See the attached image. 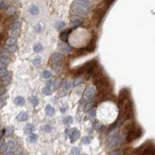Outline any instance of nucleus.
<instances>
[{"label":"nucleus","mask_w":155,"mask_h":155,"mask_svg":"<svg viewBox=\"0 0 155 155\" xmlns=\"http://www.w3.org/2000/svg\"><path fill=\"white\" fill-rule=\"evenodd\" d=\"M9 75V72L5 68H2L0 70V78H5Z\"/></svg>","instance_id":"a878e982"},{"label":"nucleus","mask_w":155,"mask_h":155,"mask_svg":"<svg viewBox=\"0 0 155 155\" xmlns=\"http://www.w3.org/2000/svg\"><path fill=\"white\" fill-rule=\"evenodd\" d=\"M83 82V79L82 78H77L75 80V82H74V85L76 86V85H78L79 84L82 83Z\"/></svg>","instance_id":"2f4dec72"},{"label":"nucleus","mask_w":155,"mask_h":155,"mask_svg":"<svg viewBox=\"0 0 155 155\" xmlns=\"http://www.w3.org/2000/svg\"><path fill=\"white\" fill-rule=\"evenodd\" d=\"M14 103H15L16 105L21 106V105H23L24 103H25V99H24L22 96H17V97L15 99Z\"/></svg>","instance_id":"ddd939ff"},{"label":"nucleus","mask_w":155,"mask_h":155,"mask_svg":"<svg viewBox=\"0 0 155 155\" xmlns=\"http://www.w3.org/2000/svg\"><path fill=\"white\" fill-rule=\"evenodd\" d=\"M68 135L72 141H75L80 137V132L76 129H71L68 132Z\"/></svg>","instance_id":"39448f33"},{"label":"nucleus","mask_w":155,"mask_h":155,"mask_svg":"<svg viewBox=\"0 0 155 155\" xmlns=\"http://www.w3.org/2000/svg\"><path fill=\"white\" fill-rule=\"evenodd\" d=\"M30 13L33 14V15H37V14L39 12V9H38V8H37V6L33 5V6H31V8L30 9Z\"/></svg>","instance_id":"393cba45"},{"label":"nucleus","mask_w":155,"mask_h":155,"mask_svg":"<svg viewBox=\"0 0 155 155\" xmlns=\"http://www.w3.org/2000/svg\"><path fill=\"white\" fill-rule=\"evenodd\" d=\"M6 148H7V153L12 151L16 147V143L13 140H9L6 144Z\"/></svg>","instance_id":"9d476101"},{"label":"nucleus","mask_w":155,"mask_h":155,"mask_svg":"<svg viewBox=\"0 0 155 155\" xmlns=\"http://www.w3.org/2000/svg\"><path fill=\"white\" fill-rule=\"evenodd\" d=\"M63 59V55L60 53H54L51 57V60L53 63H58Z\"/></svg>","instance_id":"6e6552de"},{"label":"nucleus","mask_w":155,"mask_h":155,"mask_svg":"<svg viewBox=\"0 0 155 155\" xmlns=\"http://www.w3.org/2000/svg\"><path fill=\"white\" fill-rule=\"evenodd\" d=\"M33 51H34V52H36V53L42 51H43V46H42V44H37L34 46V48H33Z\"/></svg>","instance_id":"4be33fe9"},{"label":"nucleus","mask_w":155,"mask_h":155,"mask_svg":"<svg viewBox=\"0 0 155 155\" xmlns=\"http://www.w3.org/2000/svg\"><path fill=\"white\" fill-rule=\"evenodd\" d=\"M44 130L46 132H51L52 130V127L51 126H49V125H45V126H44Z\"/></svg>","instance_id":"4c0bfd02"},{"label":"nucleus","mask_w":155,"mask_h":155,"mask_svg":"<svg viewBox=\"0 0 155 155\" xmlns=\"http://www.w3.org/2000/svg\"><path fill=\"white\" fill-rule=\"evenodd\" d=\"M109 155H121L120 151H113V152H111Z\"/></svg>","instance_id":"37998d69"},{"label":"nucleus","mask_w":155,"mask_h":155,"mask_svg":"<svg viewBox=\"0 0 155 155\" xmlns=\"http://www.w3.org/2000/svg\"><path fill=\"white\" fill-rule=\"evenodd\" d=\"M33 63L35 66H40L41 64V58H35L33 60Z\"/></svg>","instance_id":"7c9ffc66"},{"label":"nucleus","mask_w":155,"mask_h":155,"mask_svg":"<svg viewBox=\"0 0 155 155\" xmlns=\"http://www.w3.org/2000/svg\"><path fill=\"white\" fill-rule=\"evenodd\" d=\"M84 155H86V154H84Z\"/></svg>","instance_id":"49530a36"},{"label":"nucleus","mask_w":155,"mask_h":155,"mask_svg":"<svg viewBox=\"0 0 155 155\" xmlns=\"http://www.w3.org/2000/svg\"><path fill=\"white\" fill-rule=\"evenodd\" d=\"M82 23V20L79 17H75L71 19V23L73 26H78L80 25Z\"/></svg>","instance_id":"dca6fc26"},{"label":"nucleus","mask_w":155,"mask_h":155,"mask_svg":"<svg viewBox=\"0 0 155 155\" xmlns=\"http://www.w3.org/2000/svg\"><path fill=\"white\" fill-rule=\"evenodd\" d=\"M94 129L96 130H99L102 127H103V124H101L100 123H94V126H93Z\"/></svg>","instance_id":"473e14b6"},{"label":"nucleus","mask_w":155,"mask_h":155,"mask_svg":"<svg viewBox=\"0 0 155 155\" xmlns=\"http://www.w3.org/2000/svg\"><path fill=\"white\" fill-rule=\"evenodd\" d=\"M58 48L60 51L64 52V53H68L72 51V48L64 42H60L58 44Z\"/></svg>","instance_id":"423d86ee"},{"label":"nucleus","mask_w":155,"mask_h":155,"mask_svg":"<svg viewBox=\"0 0 155 155\" xmlns=\"http://www.w3.org/2000/svg\"><path fill=\"white\" fill-rule=\"evenodd\" d=\"M6 6H7V5H6V2L5 1L0 2V9H5Z\"/></svg>","instance_id":"58836bf2"},{"label":"nucleus","mask_w":155,"mask_h":155,"mask_svg":"<svg viewBox=\"0 0 155 155\" xmlns=\"http://www.w3.org/2000/svg\"><path fill=\"white\" fill-rule=\"evenodd\" d=\"M7 95H3V96H0V109L2 108V107H3L4 105H5V100H6V99H7Z\"/></svg>","instance_id":"6ab92c4d"},{"label":"nucleus","mask_w":155,"mask_h":155,"mask_svg":"<svg viewBox=\"0 0 155 155\" xmlns=\"http://www.w3.org/2000/svg\"><path fill=\"white\" fill-rule=\"evenodd\" d=\"M113 1H114V0H105V2H107V4H108V5H110Z\"/></svg>","instance_id":"a18cd8bd"},{"label":"nucleus","mask_w":155,"mask_h":155,"mask_svg":"<svg viewBox=\"0 0 155 155\" xmlns=\"http://www.w3.org/2000/svg\"><path fill=\"white\" fill-rule=\"evenodd\" d=\"M64 123H66V124H71V123H73V118L71 116H66L64 119Z\"/></svg>","instance_id":"bb28decb"},{"label":"nucleus","mask_w":155,"mask_h":155,"mask_svg":"<svg viewBox=\"0 0 155 155\" xmlns=\"http://www.w3.org/2000/svg\"><path fill=\"white\" fill-rule=\"evenodd\" d=\"M20 25H21L20 22L16 21L11 26V28L9 30V37L16 38L19 36L20 31Z\"/></svg>","instance_id":"7ed1b4c3"},{"label":"nucleus","mask_w":155,"mask_h":155,"mask_svg":"<svg viewBox=\"0 0 155 155\" xmlns=\"http://www.w3.org/2000/svg\"><path fill=\"white\" fill-rule=\"evenodd\" d=\"M17 48H16V45L15 46H12V47H8V51L10 52V53H13L16 51Z\"/></svg>","instance_id":"c9c22d12"},{"label":"nucleus","mask_w":155,"mask_h":155,"mask_svg":"<svg viewBox=\"0 0 155 155\" xmlns=\"http://www.w3.org/2000/svg\"><path fill=\"white\" fill-rule=\"evenodd\" d=\"M90 9V3L87 0H75L72 4L73 11L78 15H86Z\"/></svg>","instance_id":"f257e3e1"},{"label":"nucleus","mask_w":155,"mask_h":155,"mask_svg":"<svg viewBox=\"0 0 155 155\" xmlns=\"http://www.w3.org/2000/svg\"><path fill=\"white\" fill-rule=\"evenodd\" d=\"M122 142V138L117 136H112L111 137L109 140H108V145L109 147H116L119 144H120Z\"/></svg>","instance_id":"20e7f679"},{"label":"nucleus","mask_w":155,"mask_h":155,"mask_svg":"<svg viewBox=\"0 0 155 155\" xmlns=\"http://www.w3.org/2000/svg\"><path fill=\"white\" fill-rule=\"evenodd\" d=\"M71 154L73 155H79L80 154V150L77 147H73L71 149Z\"/></svg>","instance_id":"c756f323"},{"label":"nucleus","mask_w":155,"mask_h":155,"mask_svg":"<svg viewBox=\"0 0 155 155\" xmlns=\"http://www.w3.org/2000/svg\"><path fill=\"white\" fill-rule=\"evenodd\" d=\"M16 119H17V120H19L20 122H24L28 119V114L26 112H21L20 113H19Z\"/></svg>","instance_id":"1a4fd4ad"},{"label":"nucleus","mask_w":155,"mask_h":155,"mask_svg":"<svg viewBox=\"0 0 155 155\" xmlns=\"http://www.w3.org/2000/svg\"><path fill=\"white\" fill-rule=\"evenodd\" d=\"M89 116L90 117H94L95 116H96V110H92V111H90L89 112Z\"/></svg>","instance_id":"ea45409f"},{"label":"nucleus","mask_w":155,"mask_h":155,"mask_svg":"<svg viewBox=\"0 0 155 155\" xmlns=\"http://www.w3.org/2000/svg\"><path fill=\"white\" fill-rule=\"evenodd\" d=\"M37 138H38V137H37V134L31 133V134L29 136V137H28V140H29V142H30V143H35V142L37 140Z\"/></svg>","instance_id":"f3484780"},{"label":"nucleus","mask_w":155,"mask_h":155,"mask_svg":"<svg viewBox=\"0 0 155 155\" xmlns=\"http://www.w3.org/2000/svg\"><path fill=\"white\" fill-rule=\"evenodd\" d=\"M42 92L46 96H50L51 94V89L49 86H46L42 89Z\"/></svg>","instance_id":"412c9836"},{"label":"nucleus","mask_w":155,"mask_h":155,"mask_svg":"<svg viewBox=\"0 0 155 155\" xmlns=\"http://www.w3.org/2000/svg\"><path fill=\"white\" fill-rule=\"evenodd\" d=\"M30 103L32 104L33 106L37 105L38 103H39V100H38V99H37V97H35V96H32V97L30 99Z\"/></svg>","instance_id":"5701e85b"},{"label":"nucleus","mask_w":155,"mask_h":155,"mask_svg":"<svg viewBox=\"0 0 155 155\" xmlns=\"http://www.w3.org/2000/svg\"><path fill=\"white\" fill-rule=\"evenodd\" d=\"M41 26H40V25H37L36 26H35V30L37 32V33H40L41 31Z\"/></svg>","instance_id":"79ce46f5"},{"label":"nucleus","mask_w":155,"mask_h":155,"mask_svg":"<svg viewBox=\"0 0 155 155\" xmlns=\"http://www.w3.org/2000/svg\"><path fill=\"white\" fill-rule=\"evenodd\" d=\"M5 44H6V45H7L8 47L15 46V45H16V38H15V37H9L7 39V41H6Z\"/></svg>","instance_id":"9b49d317"},{"label":"nucleus","mask_w":155,"mask_h":155,"mask_svg":"<svg viewBox=\"0 0 155 155\" xmlns=\"http://www.w3.org/2000/svg\"><path fill=\"white\" fill-rule=\"evenodd\" d=\"M23 130H24V132L26 133H32L34 130V126L32 124H26Z\"/></svg>","instance_id":"4468645a"},{"label":"nucleus","mask_w":155,"mask_h":155,"mask_svg":"<svg viewBox=\"0 0 155 155\" xmlns=\"http://www.w3.org/2000/svg\"><path fill=\"white\" fill-rule=\"evenodd\" d=\"M5 67H6V65H5V64H4L0 60V70H1V69H2V68H5Z\"/></svg>","instance_id":"c03bdc74"},{"label":"nucleus","mask_w":155,"mask_h":155,"mask_svg":"<svg viewBox=\"0 0 155 155\" xmlns=\"http://www.w3.org/2000/svg\"><path fill=\"white\" fill-rule=\"evenodd\" d=\"M70 32H71V30H67L63 31L60 35V38L63 41H66L68 39V37L70 33Z\"/></svg>","instance_id":"2eb2a0df"},{"label":"nucleus","mask_w":155,"mask_h":155,"mask_svg":"<svg viewBox=\"0 0 155 155\" xmlns=\"http://www.w3.org/2000/svg\"><path fill=\"white\" fill-rule=\"evenodd\" d=\"M10 81H11V77H10L9 75H8V76L3 78V82H4V83H5V85H8V84L10 82Z\"/></svg>","instance_id":"72a5a7b5"},{"label":"nucleus","mask_w":155,"mask_h":155,"mask_svg":"<svg viewBox=\"0 0 155 155\" xmlns=\"http://www.w3.org/2000/svg\"><path fill=\"white\" fill-rule=\"evenodd\" d=\"M42 76H43L44 78H49L51 76V73L49 71H44L42 73Z\"/></svg>","instance_id":"c85d7f7f"},{"label":"nucleus","mask_w":155,"mask_h":155,"mask_svg":"<svg viewBox=\"0 0 155 155\" xmlns=\"http://www.w3.org/2000/svg\"><path fill=\"white\" fill-rule=\"evenodd\" d=\"M13 131H14L13 126H9V127H7L6 130H5V136L9 137V136H11V135L12 134Z\"/></svg>","instance_id":"a211bd4d"},{"label":"nucleus","mask_w":155,"mask_h":155,"mask_svg":"<svg viewBox=\"0 0 155 155\" xmlns=\"http://www.w3.org/2000/svg\"><path fill=\"white\" fill-rule=\"evenodd\" d=\"M91 141H92V137H85V138L83 139V143H84V144H90Z\"/></svg>","instance_id":"f704fd0d"},{"label":"nucleus","mask_w":155,"mask_h":155,"mask_svg":"<svg viewBox=\"0 0 155 155\" xmlns=\"http://www.w3.org/2000/svg\"><path fill=\"white\" fill-rule=\"evenodd\" d=\"M141 134H142V130L140 128H135V127H133L128 133L127 140L129 142H131L133 140H136V139L139 138L141 136Z\"/></svg>","instance_id":"f03ea898"},{"label":"nucleus","mask_w":155,"mask_h":155,"mask_svg":"<svg viewBox=\"0 0 155 155\" xmlns=\"http://www.w3.org/2000/svg\"><path fill=\"white\" fill-rule=\"evenodd\" d=\"M45 112H46V113L48 115V116H53V115H54V113H55V110H54V109L51 107V105H48L47 106H46V108H45Z\"/></svg>","instance_id":"f8f14e48"},{"label":"nucleus","mask_w":155,"mask_h":155,"mask_svg":"<svg viewBox=\"0 0 155 155\" xmlns=\"http://www.w3.org/2000/svg\"><path fill=\"white\" fill-rule=\"evenodd\" d=\"M64 23L62 21H59L56 23V28L57 30H61L62 28H64Z\"/></svg>","instance_id":"cd10ccee"},{"label":"nucleus","mask_w":155,"mask_h":155,"mask_svg":"<svg viewBox=\"0 0 155 155\" xmlns=\"http://www.w3.org/2000/svg\"><path fill=\"white\" fill-rule=\"evenodd\" d=\"M5 89L3 87L0 86V96H3L5 95Z\"/></svg>","instance_id":"a19ab883"},{"label":"nucleus","mask_w":155,"mask_h":155,"mask_svg":"<svg viewBox=\"0 0 155 155\" xmlns=\"http://www.w3.org/2000/svg\"><path fill=\"white\" fill-rule=\"evenodd\" d=\"M0 60L4 64H5L6 66L9 64V62H10V60L8 58V57L7 56H1L0 57Z\"/></svg>","instance_id":"aec40b11"},{"label":"nucleus","mask_w":155,"mask_h":155,"mask_svg":"<svg viewBox=\"0 0 155 155\" xmlns=\"http://www.w3.org/2000/svg\"><path fill=\"white\" fill-rule=\"evenodd\" d=\"M14 12H15V9H14V8H9V9H8V11H7V13H8V15H9V16L13 15Z\"/></svg>","instance_id":"e433bc0d"},{"label":"nucleus","mask_w":155,"mask_h":155,"mask_svg":"<svg viewBox=\"0 0 155 155\" xmlns=\"http://www.w3.org/2000/svg\"><path fill=\"white\" fill-rule=\"evenodd\" d=\"M71 86H72V82L70 81V80L66 81V82H64V89H66V90H69V89L71 88Z\"/></svg>","instance_id":"b1692460"},{"label":"nucleus","mask_w":155,"mask_h":155,"mask_svg":"<svg viewBox=\"0 0 155 155\" xmlns=\"http://www.w3.org/2000/svg\"><path fill=\"white\" fill-rule=\"evenodd\" d=\"M95 92H96V89H95L94 87H89V88H88L85 90V93H84V98L85 99H89L92 98Z\"/></svg>","instance_id":"0eeeda50"}]
</instances>
